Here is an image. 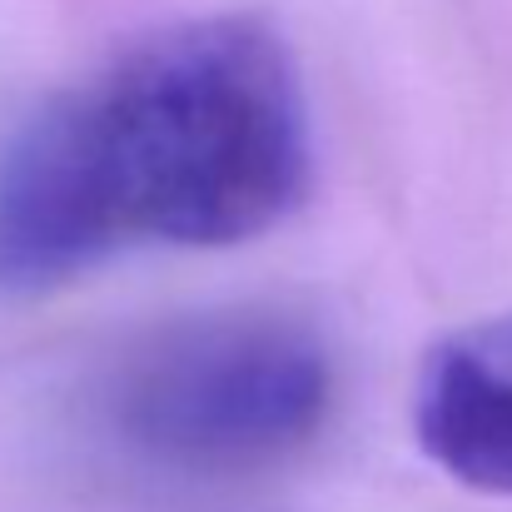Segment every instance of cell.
<instances>
[{
	"instance_id": "obj_1",
	"label": "cell",
	"mask_w": 512,
	"mask_h": 512,
	"mask_svg": "<svg viewBox=\"0 0 512 512\" xmlns=\"http://www.w3.org/2000/svg\"><path fill=\"white\" fill-rule=\"evenodd\" d=\"M294 55L259 15L160 25L35 105L0 145V294L135 249H229L309 194Z\"/></svg>"
},
{
	"instance_id": "obj_2",
	"label": "cell",
	"mask_w": 512,
	"mask_h": 512,
	"mask_svg": "<svg viewBox=\"0 0 512 512\" xmlns=\"http://www.w3.org/2000/svg\"><path fill=\"white\" fill-rule=\"evenodd\" d=\"M334 408L324 339L269 309L194 314L130 348L105 383L110 438L165 473L224 478L294 458Z\"/></svg>"
},
{
	"instance_id": "obj_3",
	"label": "cell",
	"mask_w": 512,
	"mask_h": 512,
	"mask_svg": "<svg viewBox=\"0 0 512 512\" xmlns=\"http://www.w3.org/2000/svg\"><path fill=\"white\" fill-rule=\"evenodd\" d=\"M413 433L453 483L512 498V309L448 334L428 353Z\"/></svg>"
}]
</instances>
